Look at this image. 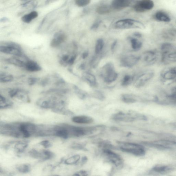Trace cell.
I'll return each mask as SVG.
<instances>
[{
  "instance_id": "obj_1",
  "label": "cell",
  "mask_w": 176,
  "mask_h": 176,
  "mask_svg": "<svg viewBox=\"0 0 176 176\" xmlns=\"http://www.w3.org/2000/svg\"><path fill=\"white\" fill-rule=\"evenodd\" d=\"M118 144L122 152L139 156H143L146 153L145 148L140 144L124 142H119Z\"/></svg>"
},
{
  "instance_id": "obj_2",
  "label": "cell",
  "mask_w": 176,
  "mask_h": 176,
  "mask_svg": "<svg viewBox=\"0 0 176 176\" xmlns=\"http://www.w3.org/2000/svg\"><path fill=\"white\" fill-rule=\"evenodd\" d=\"M114 27L116 29H138L143 30L146 29L145 25L141 22L130 19L121 20L116 22Z\"/></svg>"
},
{
  "instance_id": "obj_3",
  "label": "cell",
  "mask_w": 176,
  "mask_h": 176,
  "mask_svg": "<svg viewBox=\"0 0 176 176\" xmlns=\"http://www.w3.org/2000/svg\"><path fill=\"white\" fill-rule=\"evenodd\" d=\"M101 76L106 82L111 83L115 81L118 77L114 64L108 63L103 66L101 71Z\"/></svg>"
},
{
  "instance_id": "obj_4",
  "label": "cell",
  "mask_w": 176,
  "mask_h": 176,
  "mask_svg": "<svg viewBox=\"0 0 176 176\" xmlns=\"http://www.w3.org/2000/svg\"><path fill=\"white\" fill-rule=\"evenodd\" d=\"M0 51L6 54L17 56L22 55L21 46L18 44L12 42H7L1 44Z\"/></svg>"
},
{
  "instance_id": "obj_5",
  "label": "cell",
  "mask_w": 176,
  "mask_h": 176,
  "mask_svg": "<svg viewBox=\"0 0 176 176\" xmlns=\"http://www.w3.org/2000/svg\"><path fill=\"white\" fill-rule=\"evenodd\" d=\"M103 154L106 160L114 165L116 167L120 168L124 165V160L118 154L109 149H103Z\"/></svg>"
},
{
  "instance_id": "obj_6",
  "label": "cell",
  "mask_w": 176,
  "mask_h": 176,
  "mask_svg": "<svg viewBox=\"0 0 176 176\" xmlns=\"http://www.w3.org/2000/svg\"><path fill=\"white\" fill-rule=\"evenodd\" d=\"M155 72L152 70L147 71L141 74L135 81L134 86L140 88L143 86L154 77Z\"/></svg>"
},
{
  "instance_id": "obj_7",
  "label": "cell",
  "mask_w": 176,
  "mask_h": 176,
  "mask_svg": "<svg viewBox=\"0 0 176 176\" xmlns=\"http://www.w3.org/2000/svg\"><path fill=\"white\" fill-rule=\"evenodd\" d=\"M141 58L144 64L147 66H150L155 64L158 61L159 54L155 50H149L144 52Z\"/></svg>"
},
{
  "instance_id": "obj_8",
  "label": "cell",
  "mask_w": 176,
  "mask_h": 176,
  "mask_svg": "<svg viewBox=\"0 0 176 176\" xmlns=\"http://www.w3.org/2000/svg\"><path fill=\"white\" fill-rule=\"evenodd\" d=\"M154 2L151 0L137 1L133 6L134 10L138 12H143L152 10L154 7Z\"/></svg>"
},
{
  "instance_id": "obj_9",
  "label": "cell",
  "mask_w": 176,
  "mask_h": 176,
  "mask_svg": "<svg viewBox=\"0 0 176 176\" xmlns=\"http://www.w3.org/2000/svg\"><path fill=\"white\" fill-rule=\"evenodd\" d=\"M140 59V57L134 55L124 56L121 60V65L122 67L130 68L136 65Z\"/></svg>"
},
{
  "instance_id": "obj_10",
  "label": "cell",
  "mask_w": 176,
  "mask_h": 176,
  "mask_svg": "<svg viewBox=\"0 0 176 176\" xmlns=\"http://www.w3.org/2000/svg\"><path fill=\"white\" fill-rule=\"evenodd\" d=\"M162 80L164 81H174L176 79V67L165 68L161 73Z\"/></svg>"
},
{
  "instance_id": "obj_11",
  "label": "cell",
  "mask_w": 176,
  "mask_h": 176,
  "mask_svg": "<svg viewBox=\"0 0 176 176\" xmlns=\"http://www.w3.org/2000/svg\"><path fill=\"white\" fill-rule=\"evenodd\" d=\"M161 62L165 65L176 63V51L162 54Z\"/></svg>"
},
{
  "instance_id": "obj_12",
  "label": "cell",
  "mask_w": 176,
  "mask_h": 176,
  "mask_svg": "<svg viewBox=\"0 0 176 176\" xmlns=\"http://www.w3.org/2000/svg\"><path fill=\"white\" fill-rule=\"evenodd\" d=\"M67 38L65 34L63 33L58 32L55 34L53 38L51 41L50 45L53 48L59 46L63 43Z\"/></svg>"
},
{
  "instance_id": "obj_13",
  "label": "cell",
  "mask_w": 176,
  "mask_h": 176,
  "mask_svg": "<svg viewBox=\"0 0 176 176\" xmlns=\"http://www.w3.org/2000/svg\"><path fill=\"white\" fill-rule=\"evenodd\" d=\"M131 2L132 1H130L115 0L112 1L111 6L112 9L115 10L120 11L129 6Z\"/></svg>"
},
{
  "instance_id": "obj_14",
  "label": "cell",
  "mask_w": 176,
  "mask_h": 176,
  "mask_svg": "<svg viewBox=\"0 0 176 176\" xmlns=\"http://www.w3.org/2000/svg\"><path fill=\"white\" fill-rule=\"evenodd\" d=\"M72 120L75 123L79 124H89L93 122L92 118L86 116H75L72 118Z\"/></svg>"
},
{
  "instance_id": "obj_15",
  "label": "cell",
  "mask_w": 176,
  "mask_h": 176,
  "mask_svg": "<svg viewBox=\"0 0 176 176\" xmlns=\"http://www.w3.org/2000/svg\"><path fill=\"white\" fill-rule=\"evenodd\" d=\"M174 168L171 166L166 165H158L152 169V171L159 174H165L172 171Z\"/></svg>"
},
{
  "instance_id": "obj_16",
  "label": "cell",
  "mask_w": 176,
  "mask_h": 176,
  "mask_svg": "<svg viewBox=\"0 0 176 176\" xmlns=\"http://www.w3.org/2000/svg\"><path fill=\"white\" fill-rule=\"evenodd\" d=\"M24 67L27 71L30 72H37L41 70V68L38 64L33 61H27Z\"/></svg>"
},
{
  "instance_id": "obj_17",
  "label": "cell",
  "mask_w": 176,
  "mask_h": 176,
  "mask_svg": "<svg viewBox=\"0 0 176 176\" xmlns=\"http://www.w3.org/2000/svg\"><path fill=\"white\" fill-rule=\"evenodd\" d=\"M155 17L157 20L165 23H169L171 20L169 15L165 12L162 11L157 12L155 14Z\"/></svg>"
},
{
  "instance_id": "obj_18",
  "label": "cell",
  "mask_w": 176,
  "mask_h": 176,
  "mask_svg": "<svg viewBox=\"0 0 176 176\" xmlns=\"http://www.w3.org/2000/svg\"><path fill=\"white\" fill-rule=\"evenodd\" d=\"M38 14L36 11H33L30 13L25 15L22 17L21 19L24 23H30L33 20L38 16Z\"/></svg>"
},
{
  "instance_id": "obj_19",
  "label": "cell",
  "mask_w": 176,
  "mask_h": 176,
  "mask_svg": "<svg viewBox=\"0 0 176 176\" xmlns=\"http://www.w3.org/2000/svg\"><path fill=\"white\" fill-rule=\"evenodd\" d=\"M84 79L87 82L92 86H96L97 81L95 77L93 75L89 72H85L83 74Z\"/></svg>"
},
{
  "instance_id": "obj_20",
  "label": "cell",
  "mask_w": 176,
  "mask_h": 176,
  "mask_svg": "<svg viewBox=\"0 0 176 176\" xmlns=\"http://www.w3.org/2000/svg\"><path fill=\"white\" fill-rule=\"evenodd\" d=\"M112 9L111 6L103 5L97 7L96 9V11L99 14L105 15L110 13L112 11Z\"/></svg>"
},
{
  "instance_id": "obj_21",
  "label": "cell",
  "mask_w": 176,
  "mask_h": 176,
  "mask_svg": "<svg viewBox=\"0 0 176 176\" xmlns=\"http://www.w3.org/2000/svg\"><path fill=\"white\" fill-rule=\"evenodd\" d=\"M81 156L79 155H76L69 157L64 160V163L66 165H73L77 164L80 161Z\"/></svg>"
},
{
  "instance_id": "obj_22",
  "label": "cell",
  "mask_w": 176,
  "mask_h": 176,
  "mask_svg": "<svg viewBox=\"0 0 176 176\" xmlns=\"http://www.w3.org/2000/svg\"><path fill=\"white\" fill-rule=\"evenodd\" d=\"M16 169L20 173L27 174L31 171V166L29 164L24 163L17 165Z\"/></svg>"
},
{
  "instance_id": "obj_23",
  "label": "cell",
  "mask_w": 176,
  "mask_h": 176,
  "mask_svg": "<svg viewBox=\"0 0 176 176\" xmlns=\"http://www.w3.org/2000/svg\"><path fill=\"white\" fill-rule=\"evenodd\" d=\"M7 61L9 64L20 67H24L26 64V63H24L23 61L15 57H12L7 59Z\"/></svg>"
},
{
  "instance_id": "obj_24",
  "label": "cell",
  "mask_w": 176,
  "mask_h": 176,
  "mask_svg": "<svg viewBox=\"0 0 176 176\" xmlns=\"http://www.w3.org/2000/svg\"><path fill=\"white\" fill-rule=\"evenodd\" d=\"M42 158L40 161H45L51 159L55 156L53 152L48 150H42Z\"/></svg>"
},
{
  "instance_id": "obj_25",
  "label": "cell",
  "mask_w": 176,
  "mask_h": 176,
  "mask_svg": "<svg viewBox=\"0 0 176 176\" xmlns=\"http://www.w3.org/2000/svg\"><path fill=\"white\" fill-rule=\"evenodd\" d=\"M130 42L132 48L135 51H139L142 46V43L137 39L131 38Z\"/></svg>"
},
{
  "instance_id": "obj_26",
  "label": "cell",
  "mask_w": 176,
  "mask_h": 176,
  "mask_svg": "<svg viewBox=\"0 0 176 176\" xmlns=\"http://www.w3.org/2000/svg\"><path fill=\"white\" fill-rule=\"evenodd\" d=\"M104 46V42L102 39H99L97 40L95 48L96 54H100V53L102 52Z\"/></svg>"
},
{
  "instance_id": "obj_27",
  "label": "cell",
  "mask_w": 176,
  "mask_h": 176,
  "mask_svg": "<svg viewBox=\"0 0 176 176\" xmlns=\"http://www.w3.org/2000/svg\"><path fill=\"white\" fill-rule=\"evenodd\" d=\"M176 31L173 30H166L163 33L165 38L170 40L174 39L176 36Z\"/></svg>"
},
{
  "instance_id": "obj_28",
  "label": "cell",
  "mask_w": 176,
  "mask_h": 176,
  "mask_svg": "<svg viewBox=\"0 0 176 176\" xmlns=\"http://www.w3.org/2000/svg\"><path fill=\"white\" fill-rule=\"evenodd\" d=\"M13 77L11 75H8L5 73H1L0 81L3 83L8 82L13 80Z\"/></svg>"
},
{
  "instance_id": "obj_29",
  "label": "cell",
  "mask_w": 176,
  "mask_h": 176,
  "mask_svg": "<svg viewBox=\"0 0 176 176\" xmlns=\"http://www.w3.org/2000/svg\"><path fill=\"white\" fill-rule=\"evenodd\" d=\"M28 154L30 156L32 157L33 158L40 160L41 156V152L35 149L31 150L28 152Z\"/></svg>"
},
{
  "instance_id": "obj_30",
  "label": "cell",
  "mask_w": 176,
  "mask_h": 176,
  "mask_svg": "<svg viewBox=\"0 0 176 176\" xmlns=\"http://www.w3.org/2000/svg\"><path fill=\"white\" fill-rule=\"evenodd\" d=\"M56 135L58 137L66 139L69 136V132L65 129H62L57 131L56 132Z\"/></svg>"
},
{
  "instance_id": "obj_31",
  "label": "cell",
  "mask_w": 176,
  "mask_h": 176,
  "mask_svg": "<svg viewBox=\"0 0 176 176\" xmlns=\"http://www.w3.org/2000/svg\"><path fill=\"white\" fill-rule=\"evenodd\" d=\"M133 77L129 75H126L122 81V85L123 86H126L130 84L133 81Z\"/></svg>"
},
{
  "instance_id": "obj_32",
  "label": "cell",
  "mask_w": 176,
  "mask_h": 176,
  "mask_svg": "<svg viewBox=\"0 0 176 176\" xmlns=\"http://www.w3.org/2000/svg\"><path fill=\"white\" fill-rule=\"evenodd\" d=\"M75 4L80 7H84L89 5L90 2V0H77Z\"/></svg>"
},
{
  "instance_id": "obj_33",
  "label": "cell",
  "mask_w": 176,
  "mask_h": 176,
  "mask_svg": "<svg viewBox=\"0 0 176 176\" xmlns=\"http://www.w3.org/2000/svg\"><path fill=\"white\" fill-rule=\"evenodd\" d=\"M122 100L125 103H134L136 101V100L133 97L128 95L123 96L122 97Z\"/></svg>"
},
{
  "instance_id": "obj_34",
  "label": "cell",
  "mask_w": 176,
  "mask_h": 176,
  "mask_svg": "<svg viewBox=\"0 0 176 176\" xmlns=\"http://www.w3.org/2000/svg\"><path fill=\"white\" fill-rule=\"evenodd\" d=\"M99 60L100 58L99 57V56L94 57L92 59V60L91 61V66L93 68H95L97 66V64L99 63Z\"/></svg>"
},
{
  "instance_id": "obj_35",
  "label": "cell",
  "mask_w": 176,
  "mask_h": 176,
  "mask_svg": "<svg viewBox=\"0 0 176 176\" xmlns=\"http://www.w3.org/2000/svg\"><path fill=\"white\" fill-rule=\"evenodd\" d=\"M88 173L85 170H81L75 173L71 176H88Z\"/></svg>"
},
{
  "instance_id": "obj_36",
  "label": "cell",
  "mask_w": 176,
  "mask_h": 176,
  "mask_svg": "<svg viewBox=\"0 0 176 176\" xmlns=\"http://www.w3.org/2000/svg\"><path fill=\"white\" fill-rule=\"evenodd\" d=\"M41 145H42L46 148H48L51 146V144L49 141L48 140H44L40 143Z\"/></svg>"
},
{
  "instance_id": "obj_37",
  "label": "cell",
  "mask_w": 176,
  "mask_h": 176,
  "mask_svg": "<svg viewBox=\"0 0 176 176\" xmlns=\"http://www.w3.org/2000/svg\"><path fill=\"white\" fill-rule=\"evenodd\" d=\"M72 148L74 149L77 150H84L85 149L84 147L81 144H74L72 146Z\"/></svg>"
},
{
  "instance_id": "obj_38",
  "label": "cell",
  "mask_w": 176,
  "mask_h": 176,
  "mask_svg": "<svg viewBox=\"0 0 176 176\" xmlns=\"http://www.w3.org/2000/svg\"><path fill=\"white\" fill-rule=\"evenodd\" d=\"M101 23L100 21H97L94 23L92 25V27H91V29L92 30H96L98 29L99 27L100 24Z\"/></svg>"
},
{
  "instance_id": "obj_39",
  "label": "cell",
  "mask_w": 176,
  "mask_h": 176,
  "mask_svg": "<svg viewBox=\"0 0 176 176\" xmlns=\"http://www.w3.org/2000/svg\"><path fill=\"white\" fill-rule=\"evenodd\" d=\"M76 58V56L74 55L72 56V57L69 59L68 62V64L70 65L73 64L75 60V59Z\"/></svg>"
},
{
  "instance_id": "obj_40",
  "label": "cell",
  "mask_w": 176,
  "mask_h": 176,
  "mask_svg": "<svg viewBox=\"0 0 176 176\" xmlns=\"http://www.w3.org/2000/svg\"><path fill=\"white\" fill-rule=\"evenodd\" d=\"M68 58V56L67 55H64L62 58L61 61L64 63H67L68 64L69 61Z\"/></svg>"
},
{
  "instance_id": "obj_41",
  "label": "cell",
  "mask_w": 176,
  "mask_h": 176,
  "mask_svg": "<svg viewBox=\"0 0 176 176\" xmlns=\"http://www.w3.org/2000/svg\"><path fill=\"white\" fill-rule=\"evenodd\" d=\"M88 160V159L87 156H83L81 160V165H83L85 164L87 162Z\"/></svg>"
},
{
  "instance_id": "obj_42",
  "label": "cell",
  "mask_w": 176,
  "mask_h": 176,
  "mask_svg": "<svg viewBox=\"0 0 176 176\" xmlns=\"http://www.w3.org/2000/svg\"><path fill=\"white\" fill-rule=\"evenodd\" d=\"M18 93V91L17 90H12L10 92V95L11 97H13L15 95H16Z\"/></svg>"
},
{
  "instance_id": "obj_43",
  "label": "cell",
  "mask_w": 176,
  "mask_h": 176,
  "mask_svg": "<svg viewBox=\"0 0 176 176\" xmlns=\"http://www.w3.org/2000/svg\"><path fill=\"white\" fill-rule=\"evenodd\" d=\"M36 79L35 78H31L29 80V83L30 84H33L36 81Z\"/></svg>"
},
{
  "instance_id": "obj_44",
  "label": "cell",
  "mask_w": 176,
  "mask_h": 176,
  "mask_svg": "<svg viewBox=\"0 0 176 176\" xmlns=\"http://www.w3.org/2000/svg\"><path fill=\"white\" fill-rule=\"evenodd\" d=\"M89 53L87 52H85L82 55V58L83 59H85L89 56Z\"/></svg>"
},
{
  "instance_id": "obj_45",
  "label": "cell",
  "mask_w": 176,
  "mask_h": 176,
  "mask_svg": "<svg viewBox=\"0 0 176 176\" xmlns=\"http://www.w3.org/2000/svg\"><path fill=\"white\" fill-rule=\"evenodd\" d=\"M117 43V41H115L112 44L111 46V49L112 50H114L115 48L116 45V44Z\"/></svg>"
},
{
  "instance_id": "obj_46",
  "label": "cell",
  "mask_w": 176,
  "mask_h": 176,
  "mask_svg": "<svg viewBox=\"0 0 176 176\" xmlns=\"http://www.w3.org/2000/svg\"><path fill=\"white\" fill-rule=\"evenodd\" d=\"M134 35L135 36L138 37V38H139V37H141V36H141V34L139 33H134Z\"/></svg>"
},
{
  "instance_id": "obj_47",
  "label": "cell",
  "mask_w": 176,
  "mask_h": 176,
  "mask_svg": "<svg viewBox=\"0 0 176 176\" xmlns=\"http://www.w3.org/2000/svg\"><path fill=\"white\" fill-rule=\"evenodd\" d=\"M173 126L174 127V128L176 130V124H174V125H173Z\"/></svg>"
},
{
  "instance_id": "obj_48",
  "label": "cell",
  "mask_w": 176,
  "mask_h": 176,
  "mask_svg": "<svg viewBox=\"0 0 176 176\" xmlns=\"http://www.w3.org/2000/svg\"><path fill=\"white\" fill-rule=\"evenodd\" d=\"M50 176H59V175H53Z\"/></svg>"
}]
</instances>
